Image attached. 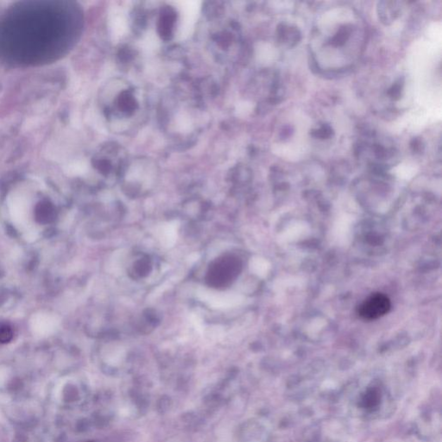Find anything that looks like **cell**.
<instances>
[{"mask_svg":"<svg viewBox=\"0 0 442 442\" xmlns=\"http://www.w3.org/2000/svg\"><path fill=\"white\" fill-rule=\"evenodd\" d=\"M380 401H381V391H379L378 388H371L369 389L363 396L361 400V406L367 409H372L378 407Z\"/></svg>","mask_w":442,"mask_h":442,"instance_id":"cell-4","label":"cell"},{"mask_svg":"<svg viewBox=\"0 0 442 442\" xmlns=\"http://www.w3.org/2000/svg\"><path fill=\"white\" fill-rule=\"evenodd\" d=\"M77 31V11L70 3H18L0 19V56L14 64L47 63L70 48Z\"/></svg>","mask_w":442,"mask_h":442,"instance_id":"cell-1","label":"cell"},{"mask_svg":"<svg viewBox=\"0 0 442 442\" xmlns=\"http://www.w3.org/2000/svg\"><path fill=\"white\" fill-rule=\"evenodd\" d=\"M12 338H13L12 328L6 324L0 325V343H8L12 340Z\"/></svg>","mask_w":442,"mask_h":442,"instance_id":"cell-7","label":"cell"},{"mask_svg":"<svg viewBox=\"0 0 442 442\" xmlns=\"http://www.w3.org/2000/svg\"><path fill=\"white\" fill-rule=\"evenodd\" d=\"M351 29L347 25L340 28V31L337 32L334 38L332 39L331 44L334 46H343L350 37Z\"/></svg>","mask_w":442,"mask_h":442,"instance_id":"cell-5","label":"cell"},{"mask_svg":"<svg viewBox=\"0 0 442 442\" xmlns=\"http://www.w3.org/2000/svg\"><path fill=\"white\" fill-rule=\"evenodd\" d=\"M402 86H403V82L400 80L399 82H396L394 85L392 86L391 88L389 89L388 94L391 97V99H398L401 97Z\"/></svg>","mask_w":442,"mask_h":442,"instance_id":"cell-8","label":"cell"},{"mask_svg":"<svg viewBox=\"0 0 442 442\" xmlns=\"http://www.w3.org/2000/svg\"><path fill=\"white\" fill-rule=\"evenodd\" d=\"M410 149L414 153H422L424 150V144L422 139L420 138H414L410 142Z\"/></svg>","mask_w":442,"mask_h":442,"instance_id":"cell-9","label":"cell"},{"mask_svg":"<svg viewBox=\"0 0 442 442\" xmlns=\"http://www.w3.org/2000/svg\"><path fill=\"white\" fill-rule=\"evenodd\" d=\"M391 303L386 295L374 293L357 308L358 315L364 320H377L385 316L391 310Z\"/></svg>","mask_w":442,"mask_h":442,"instance_id":"cell-2","label":"cell"},{"mask_svg":"<svg viewBox=\"0 0 442 442\" xmlns=\"http://www.w3.org/2000/svg\"><path fill=\"white\" fill-rule=\"evenodd\" d=\"M292 130H291V127L290 126H286L282 130V133H281V136H282V138L284 137V138H287V137H289V136H291V134H292Z\"/></svg>","mask_w":442,"mask_h":442,"instance_id":"cell-10","label":"cell"},{"mask_svg":"<svg viewBox=\"0 0 442 442\" xmlns=\"http://www.w3.org/2000/svg\"><path fill=\"white\" fill-rule=\"evenodd\" d=\"M378 13L384 24H390L398 15V7L395 2H381L378 5Z\"/></svg>","mask_w":442,"mask_h":442,"instance_id":"cell-3","label":"cell"},{"mask_svg":"<svg viewBox=\"0 0 442 442\" xmlns=\"http://www.w3.org/2000/svg\"><path fill=\"white\" fill-rule=\"evenodd\" d=\"M333 134V128L329 125H323L320 129L312 130L310 135L315 138L320 139H327L329 138Z\"/></svg>","mask_w":442,"mask_h":442,"instance_id":"cell-6","label":"cell"}]
</instances>
